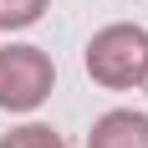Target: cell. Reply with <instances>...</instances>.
Here are the masks:
<instances>
[{"instance_id": "1", "label": "cell", "mask_w": 148, "mask_h": 148, "mask_svg": "<svg viewBox=\"0 0 148 148\" xmlns=\"http://www.w3.org/2000/svg\"><path fill=\"white\" fill-rule=\"evenodd\" d=\"M87 77L97 87H112V92L143 87V77H148V31L128 26V21L102 26L87 41Z\"/></svg>"}, {"instance_id": "2", "label": "cell", "mask_w": 148, "mask_h": 148, "mask_svg": "<svg viewBox=\"0 0 148 148\" xmlns=\"http://www.w3.org/2000/svg\"><path fill=\"white\" fill-rule=\"evenodd\" d=\"M56 66L41 46H5L0 51V107L5 112H36L51 97Z\"/></svg>"}, {"instance_id": "3", "label": "cell", "mask_w": 148, "mask_h": 148, "mask_svg": "<svg viewBox=\"0 0 148 148\" xmlns=\"http://www.w3.org/2000/svg\"><path fill=\"white\" fill-rule=\"evenodd\" d=\"M87 148H148V112H133V107H112L92 123Z\"/></svg>"}, {"instance_id": "4", "label": "cell", "mask_w": 148, "mask_h": 148, "mask_svg": "<svg viewBox=\"0 0 148 148\" xmlns=\"http://www.w3.org/2000/svg\"><path fill=\"white\" fill-rule=\"evenodd\" d=\"M0 148H66V143H61L56 128H46V123H26V128H10V133L0 138Z\"/></svg>"}, {"instance_id": "5", "label": "cell", "mask_w": 148, "mask_h": 148, "mask_svg": "<svg viewBox=\"0 0 148 148\" xmlns=\"http://www.w3.org/2000/svg\"><path fill=\"white\" fill-rule=\"evenodd\" d=\"M46 10V0H0V31H26L36 26Z\"/></svg>"}, {"instance_id": "6", "label": "cell", "mask_w": 148, "mask_h": 148, "mask_svg": "<svg viewBox=\"0 0 148 148\" xmlns=\"http://www.w3.org/2000/svg\"><path fill=\"white\" fill-rule=\"evenodd\" d=\"M143 87H148V77H143Z\"/></svg>"}]
</instances>
